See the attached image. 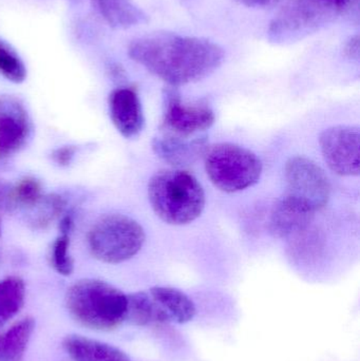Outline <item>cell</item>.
<instances>
[{"instance_id": "9", "label": "cell", "mask_w": 360, "mask_h": 361, "mask_svg": "<svg viewBox=\"0 0 360 361\" xmlns=\"http://www.w3.org/2000/svg\"><path fill=\"white\" fill-rule=\"evenodd\" d=\"M161 133L180 137H192L202 135L215 123V114L205 105H192L182 102L181 95L175 87L164 91Z\"/></svg>"}, {"instance_id": "13", "label": "cell", "mask_w": 360, "mask_h": 361, "mask_svg": "<svg viewBox=\"0 0 360 361\" xmlns=\"http://www.w3.org/2000/svg\"><path fill=\"white\" fill-rule=\"evenodd\" d=\"M108 105L112 124L123 137L133 139L142 133L145 118L141 99L135 89L118 88L112 91Z\"/></svg>"}, {"instance_id": "16", "label": "cell", "mask_w": 360, "mask_h": 361, "mask_svg": "<svg viewBox=\"0 0 360 361\" xmlns=\"http://www.w3.org/2000/svg\"><path fill=\"white\" fill-rule=\"evenodd\" d=\"M94 4L114 29H128L147 21V15L132 0H94Z\"/></svg>"}, {"instance_id": "14", "label": "cell", "mask_w": 360, "mask_h": 361, "mask_svg": "<svg viewBox=\"0 0 360 361\" xmlns=\"http://www.w3.org/2000/svg\"><path fill=\"white\" fill-rule=\"evenodd\" d=\"M209 148L206 135L180 137L161 133L152 141L154 154L171 166L181 169L194 164L204 157Z\"/></svg>"}, {"instance_id": "18", "label": "cell", "mask_w": 360, "mask_h": 361, "mask_svg": "<svg viewBox=\"0 0 360 361\" xmlns=\"http://www.w3.org/2000/svg\"><path fill=\"white\" fill-rule=\"evenodd\" d=\"M25 282L16 276L0 280V326L12 319L23 307Z\"/></svg>"}, {"instance_id": "11", "label": "cell", "mask_w": 360, "mask_h": 361, "mask_svg": "<svg viewBox=\"0 0 360 361\" xmlns=\"http://www.w3.org/2000/svg\"><path fill=\"white\" fill-rule=\"evenodd\" d=\"M31 118L23 102L13 95H0V159L10 158L31 137Z\"/></svg>"}, {"instance_id": "19", "label": "cell", "mask_w": 360, "mask_h": 361, "mask_svg": "<svg viewBox=\"0 0 360 361\" xmlns=\"http://www.w3.org/2000/svg\"><path fill=\"white\" fill-rule=\"evenodd\" d=\"M44 197L42 183L33 177H25L8 187L6 204L8 208H34Z\"/></svg>"}, {"instance_id": "2", "label": "cell", "mask_w": 360, "mask_h": 361, "mask_svg": "<svg viewBox=\"0 0 360 361\" xmlns=\"http://www.w3.org/2000/svg\"><path fill=\"white\" fill-rule=\"evenodd\" d=\"M148 200L156 216L170 225L196 221L205 207V192L199 180L183 169H163L148 183Z\"/></svg>"}, {"instance_id": "4", "label": "cell", "mask_w": 360, "mask_h": 361, "mask_svg": "<svg viewBox=\"0 0 360 361\" xmlns=\"http://www.w3.org/2000/svg\"><path fill=\"white\" fill-rule=\"evenodd\" d=\"M357 0H291L271 21L268 38L274 44H291L335 23Z\"/></svg>"}, {"instance_id": "6", "label": "cell", "mask_w": 360, "mask_h": 361, "mask_svg": "<svg viewBox=\"0 0 360 361\" xmlns=\"http://www.w3.org/2000/svg\"><path fill=\"white\" fill-rule=\"evenodd\" d=\"M196 313L194 301L177 288L156 286L127 295L126 322L133 326L186 324Z\"/></svg>"}, {"instance_id": "22", "label": "cell", "mask_w": 360, "mask_h": 361, "mask_svg": "<svg viewBox=\"0 0 360 361\" xmlns=\"http://www.w3.org/2000/svg\"><path fill=\"white\" fill-rule=\"evenodd\" d=\"M38 206H39V212L34 220V224L38 228H46L55 219L65 212L67 200L61 195H44Z\"/></svg>"}, {"instance_id": "3", "label": "cell", "mask_w": 360, "mask_h": 361, "mask_svg": "<svg viewBox=\"0 0 360 361\" xmlns=\"http://www.w3.org/2000/svg\"><path fill=\"white\" fill-rule=\"evenodd\" d=\"M66 305L72 317L87 328L111 331L126 322L127 295L97 279H82L70 286Z\"/></svg>"}, {"instance_id": "5", "label": "cell", "mask_w": 360, "mask_h": 361, "mask_svg": "<svg viewBox=\"0 0 360 361\" xmlns=\"http://www.w3.org/2000/svg\"><path fill=\"white\" fill-rule=\"evenodd\" d=\"M142 225L120 214L101 216L93 223L87 235L91 255L107 264L126 262L139 254L145 243Z\"/></svg>"}, {"instance_id": "15", "label": "cell", "mask_w": 360, "mask_h": 361, "mask_svg": "<svg viewBox=\"0 0 360 361\" xmlns=\"http://www.w3.org/2000/svg\"><path fill=\"white\" fill-rule=\"evenodd\" d=\"M63 348L73 361H131L118 348L80 335H69Z\"/></svg>"}, {"instance_id": "21", "label": "cell", "mask_w": 360, "mask_h": 361, "mask_svg": "<svg viewBox=\"0 0 360 361\" xmlns=\"http://www.w3.org/2000/svg\"><path fill=\"white\" fill-rule=\"evenodd\" d=\"M0 74L10 82L20 84L27 78V68L14 49L0 40Z\"/></svg>"}, {"instance_id": "26", "label": "cell", "mask_w": 360, "mask_h": 361, "mask_svg": "<svg viewBox=\"0 0 360 361\" xmlns=\"http://www.w3.org/2000/svg\"><path fill=\"white\" fill-rule=\"evenodd\" d=\"M8 187L4 186L2 183H0V205L6 204V192H8Z\"/></svg>"}, {"instance_id": "17", "label": "cell", "mask_w": 360, "mask_h": 361, "mask_svg": "<svg viewBox=\"0 0 360 361\" xmlns=\"http://www.w3.org/2000/svg\"><path fill=\"white\" fill-rule=\"evenodd\" d=\"M34 320L23 318L0 335V361H20L33 334Z\"/></svg>"}, {"instance_id": "12", "label": "cell", "mask_w": 360, "mask_h": 361, "mask_svg": "<svg viewBox=\"0 0 360 361\" xmlns=\"http://www.w3.org/2000/svg\"><path fill=\"white\" fill-rule=\"evenodd\" d=\"M316 212L308 204L285 193L271 212V233L279 239L290 240L312 225Z\"/></svg>"}, {"instance_id": "23", "label": "cell", "mask_w": 360, "mask_h": 361, "mask_svg": "<svg viewBox=\"0 0 360 361\" xmlns=\"http://www.w3.org/2000/svg\"><path fill=\"white\" fill-rule=\"evenodd\" d=\"M76 152H77V149L75 146H61V147L53 150L51 158H52L53 162L58 166L68 167L73 162Z\"/></svg>"}, {"instance_id": "27", "label": "cell", "mask_w": 360, "mask_h": 361, "mask_svg": "<svg viewBox=\"0 0 360 361\" xmlns=\"http://www.w3.org/2000/svg\"><path fill=\"white\" fill-rule=\"evenodd\" d=\"M0 233H1V227H0Z\"/></svg>"}, {"instance_id": "7", "label": "cell", "mask_w": 360, "mask_h": 361, "mask_svg": "<svg viewBox=\"0 0 360 361\" xmlns=\"http://www.w3.org/2000/svg\"><path fill=\"white\" fill-rule=\"evenodd\" d=\"M204 161L207 177L218 189L228 193L257 184L263 169L261 160L253 152L232 143L209 146Z\"/></svg>"}, {"instance_id": "24", "label": "cell", "mask_w": 360, "mask_h": 361, "mask_svg": "<svg viewBox=\"0 0 360 361\" xmlns=\"http://www.w3.org/2000/svg\"><path fill=\"white\" fill-rule=\"evenodd\" d=\"M236 1L249 8H268L278 6L285 0H236Z\"/></svg>"}, {"instance_id": "20", "label": "cell", "mask_w": 360, "mask_h": 361, "mask_svg": "<svg viewBox=\"0 0 360 361\" xmlns=\"http://www.w3.org/2000/svg\"><path fill=\"white\" fill-rule=\"evenodd\" d=\"M71 233H59L58 237L53 242L50 252L51 267L59 275H71L74 271V261L70 252Z\"/></svg>"}, {"instance_id": "25", "label": "cell", "mask_w": 360, "mask_h": 361, "mask_svg": "<svg viewBox=\"0 0 360 361\" xmlns=\"http://www.w3.org/2000/svg\"><path fill=\"white\" fill-rule=\"evenodd\" d=\"M345 52L350 59H359V35L352 36L346 44Z\"/></svg>"}, {"instance_id": "10", "label": "cell", "mask_w": 360, "mask_h": 361, "mask_svg": "<svg viewBox=\"0 0 360 361\" xmlns=\"http://www.w3.org/2000/svg\"><path fill=\"white\" fill-rule=\"evenodd\" d=\"M359 129L352 126H334L319 137L321 154L329 169L342 177L359 175Z\"/></svg>"}, {"instance_id": "1", "label": "cell", "mask_w": 360, "mask_h": 361, "mask_svg": "<svg viewBox=\"0 0 360 361\" xmlns=\"http://www.w3.org/2000/svg\"><path fill=\"white\" fill-rule=\"evenodd\" d=\"M132 61L169 87L199 82L213 74L224 61V51L207 38L156 32L129 44Z\"/></svg>"}, {"instance_id": "8", "label": "cell", "mask_w": 360, "mask_h": 361, "mask_svg": "<svg viewBox=\"0 0 360 361\" xmlns=\"http://www.w3.org/2000/svg\"><path fill=\"white\" fill-rule=\"evenodd\" d=\"M287 192L295 199L308 204L313 209H323L331 195V184L325 171L306 157H293L285 169Z\"/></svg>"}]
</instances>
